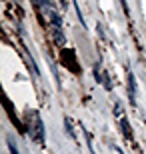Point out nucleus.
<instances>
[{"instance_id":"obj_1","label":"nucleus","mask_w":146,"mask_h":154,"mask_svg":"<svg viewBox=\"0 0 146 154\" xmlns=\"http://www.w3.org/2000/svg\"><path fill=\"white\" fill-rule=\"evenodd\" d=\"M28 134L36 142H44V124H42V118L38 116L36 110L28 114Z\"/></svg>"},{"instance_id":"obj_2","label":"nucleus","mask_w":146,"mask_h":154,"mask_svg":"<svg viewBox=\"0 0 146 154\" xmlns=\"http://www.w3.org/2000/svg\"><path fill=\"white\" fill-rule=\"evenodd\" d=\"M128 90H130V102L134 104L136 100V78H134V74L132 72H128Z\"/></svg>"},{"instance_id":"obj_3","label":"nucleus","mask_w":146,"mask_h":154,"mask_svg":"<svg viewBox=\"0 0 146 154\" xmlns=\"http://www.w3.org/2000/svg\"><path fill=\"white\" fill-rule=\"evenodd\" d=\"M52 34H54V42H56V44H64V42H66V38H64V34H62V26H54V28H52Z\"/></svg>"},{"instance_id":"obj_4","label":"nucleus","mask_w":146,"mask_h":154,"mask_svg":"<svg viewBox=\"0 0 146 154\" xmlns=\"http://www.w3.org/2000/svg\"><path fill=\"white\" fill-rule=\"evenodd\" d=\"M48 16H50V22L54 24V26H62V18H60V14H58V12H54L50 8V10H48Z\"/></svg>"},{"instance_id":"obj_5","label":"nucleus","mask_w":146,"mask_h":154,"mask_svg":"<svg viewBox=\"0 0 146 154\" xmlns=\"http://www.w3.org/2000/svg\"><path fill=\"white\" fill-rule=\"evenodd\" d=\"M120 128H122V134H124L126 138H130V136H132V128H130V124L126 122V118H122V120H120Z\"/></svg>"},{"instance_id":"obj_6","label":"nucleus","mask_w":146,"mask_h":154,"mask_svg":"<svg viewBox=\"0 0 146 154\" xmlns=\"http://www.w3.org/2000/svg\"><path fill=\"white\" fill-rule=\"evenodd\" d=\"M6 142H8V148H10V154H20L18 152V146H16V142H14V136H6Z\"/></svg>"},{"instance_id":"obj_7","label":"nucleus","mask_w":146,"mask_h":154,"mask_svg":"<svg viewBox=\"0 0 146 154\" xmlns=\"http://www.w3.org/2000/svg\"><path fill=\"white\" fill-rule=\"evenodd\" d=\"M64 126H66V134L70 138H74V128H72V120L68 118V116H64Z\"/></svg>"},{"instance_id":"obj_8","label":"nucleus","mask_w":146,"mask_h":154,"mask_svg":"<svg viewBox=\"0 0 146 154\" xmlns=\"http://www.w3.org/2000/svg\"><path fill=\"white\" fill-rule=\"evenodd\" d=\"M102 84H104V88H106V90H110V88H112V82H110V76H108V74L102 76Z\"/></svg>"},{"instance_id":"obj_9","label":"nucleus","mask_w":146,"mask_h":154,"mask_svg":"<svg viewBox=\"0 0 146 154\" xmlns=\"http://www.w3.org/2000/svg\"><path fill=\"white\" fill-rule=\"evenodd\" d=\"M114 112H116V116H122V106H120V102L114 106Z\"/></svg>"},{"instance_id":"obj_10","label":"nucleus","mask_w":146,"mask_h":154,"mask_svg":"<svg viewBox=\"0 0 146 154\" xmlns=\"http://www.w3.org/2000/svg\"><path fill=\"white\" fill-rule=\"evenodd\" d=\"M94 78L100 80V68H94Z\"/></svg>"}]
</instances>
